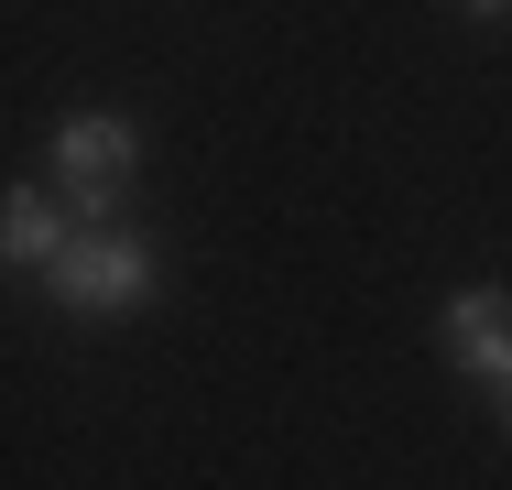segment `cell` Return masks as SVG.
Segmentation results:
<instances>
[{"label":"cell","mask_w":512,"mask_h":490,"mask_svg":"<svg viewBox=\"0 0 512 490\" xmlns=\"http://www.w3.org/2000/svg\"><path fill=\"white\" fill-rule=\"evenodd\" d=\"M66 240H77V218H66V196H55V186H11V196H0V262H11V273L44 284Z\"/></svg>","instance_id":"4"},{"label":"cell","mask_w":512,"mask_h":490,"mask_svg":"<svg viewBox=\"0 0 512 490\" xmlns=\"http://www.w3.org/2000/svg\"><path fill=\"white\" fill-rule=\"evenodd\" d=\"M458 11H469V22H512V0H458Z\"/></svg>","instance_id":"5"},{"label":"cell","mask_w":512,"mask_h":490,"mask_svg":"<svg viewBox=\"0 0 512 490\" xmlns=\"http://www.w3.org/2000/svg\"><path fill=\"white\" fill-rule=\"evenodd\" d=\"M436 360L469 392H502L512 382V294L502 284H458L436 305Z\"/></svg>","instance_id":"3"},{"label":"cell","mask_w":512,"mask_h":490,"mask_svg":"<svg viewBox=\"0 0 512 490\" xmlns=\"http://www.w3.org/2000/svg\"><path fill=\"white\" fill-rule=\"evenodd\" d=\"M491 414H502V436H512V382H502V392H491Z\"/></svg>","instance_id":"6"},{"label":"cell","mask_w":512,"mask_h":490,"mask_svg":"<svg viewBox=\"0 0 512 490\" xmlns=\"http://www.w3.org/2000/svg\"><path fill=\"white\" fill-rule=\"evenodd\" d=\"M44 294H55V316H142L153 294H164V251L153 240H131V229H77L66 251H55V273H44Z\"/></svg>","instance_id":"2"},{"label":"cell","mask_w":512,"mask_h":490,"mask_svg":"<svg viewBox=\"0 0 512 490\" xmlns=\"http://www.w3.org/2000/svg\"><path fill=\"white\" fill-rule=\"evenodd\" d=\"M44 175H55V196H66L77 229H120L131 218V186H142V131L120 109H66L44 131Z\"/></svg>","instance_id":"1"}]
</instances>
